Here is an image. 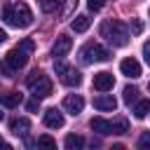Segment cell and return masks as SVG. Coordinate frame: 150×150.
I'll return each instance as SVG.
<instances>
[{
  "label": "cell",
  "instance_id": "cell-28",
  "mask_svg": "<svg viewBox=\"0 0 150 150\" xmlns=\"http://www.w3.org/2000/svg\"><path fill=\"white\" fill-rule=\"evenodd\" d=\"M26 108H28L30 112H35V110L40 108V98H35V101H28V103H26Z\"/></svg>",
  "mask_w": 150,
  "mask_h": 150
},
{
  "label": "cell",
  "instance_id": "cell-26",
  "mask_svg": "<svg viewBox=\"0 0 150 150\" xmlns=\"http://www.w3.org/2000/svg\"><path fill=\"white\" fill-rule=\"evenodd\" d=\"M66 68H68V63H66V61H61V59H56V61H54V70H56V75H63V73H66Z\"/></svg>",
  "mask_w": 150,
  "mask_h": 150
},
{
  "label": "cell",
  "instance_id": "cell-20",
  "mask_svg": "<svg viewBox=\"0 0 150 150\" xmlns=\"http://www.w3.org/2000/svg\"><path fill=\"white\" fill-rule=\"evenodd\" d=\"M138 101V89L136 87H124V103H136Z\"/></svg>",
  "mask_w": 150,
  "mask_h": 150
},
{
  "label": "cell",
  "instance_id": "cell-14",
  "mask_svg": "<svg viewBox=\"0 0 150 150\" xmlns=\"http://www.w3.org/2000/svg\"><path fill=\"white\" fill-rule=\"evenodd\" d=\"M61 77V82L66 84V87H77L80 82H82V75H80V70H75V68H66V73L63 75H59Z\"/></svg>",
  "mask_w": 150,
  "mask_h": 150
},
{
  "label": "cell",
  "instance_id": "cell-19",
  "mask_svg": "<svg viewBox=\"0 0 150 150\" xmlns=\"http://www.w3.org/2000/svg\"><path fill=\"white\" fill-rule=\"evenodd\" d=\"M150 112V101L148 98H143V101H136V108H134V115L138 117V120H143L145 115Z\"/></svg>",
  "mask_w": 150,
  "mask_h": 150
},
{
  "label": "cell",
  "instance_id": "cell-3",
  "mask_svg": "<svg viewBox=\"0 0 150 150\" xmlns=\"http://www.w3.org/2000/svg\"><path fill=\"white\" fill-rule=\"evenodd\" d=\"M26 87L33 91L35 98H45L52 94V80L42 73V70H33L28 77H26Z\"/></svg>",
  "mask_w": 150,
  "mask_h": 150
},
{
  "label": "cell",
  "instance_id": "cell-31",
  "mask_svg": "<svg viewBox=\"0 0 150 150\" xmlns=\"http://www.w3.org/2000/svg\"><path fill=\"white\" fill-rule=\"evenodd\" d=\"M0 148H5V150H9V145H7V143H5L2 138H0Z\"/></svg>",
  "mask_w": 150,
  "mask_h": 150
},
{
  "label": "cell",
  "instance_id": "cell-33",
  "mask_svg": "<svg viewBox=\"0 0 150 150\" xmlns=\"http://www.w3.org/2000/svg\"><path fill=\"white\" fill-rule=\"evenodd\" d=\"M148 91H150V84H148Z\"/></svg>",
  "mask_w": 150,
  "mask_h": 150
},
{
  "label": "cell",
  "instance_id": "cell-6",
  "mask_svg": "<svg viewBox=\"0 0 150 150\" xmlns=\"http://www.w3.org/2000/svg\"><path fill=\"white\" fill-rule=\"evenodd\" d=\"M70 49H73V38L66 35V33H61V35L56 38L54 47H52V56H54V59H63Z\"/></svg>",
  "mask_w": 150,
  "mask_h": 150
},
{
  "label": "cell",
  "instance_id": "cell-11",
  "mask_svg": "<svg viewBox=\"0 0 150 150\" xmlns=\"http://www.w3.org/2000/svg\"><path fill=\"white\" fill-rule=\"evenodd\" d=\"M42 120H45V124H47L49 129H61V127H63V115H61V110H56V108H47Z\"/></svg>",
  "mask_w": 150,
  "mask_h": 150
},
{
  "label": "cell",
  "instance_id": "cell-16",
  "mask_svg": "<svg viewBox=\"0 0 150 150\" xmlns=\"http://www.w3.org/2000/svg\"><path fill=\"white\" fill-rule=\"evenodd\" d=\"M63 145H66L68 150H80V148L84 145V138H82L80 134H68L66 141H63Z\"/></svg>",
  "mask_w": 150,
  "mask_h": 150
},
{
  "label": "cell",
  "instance_id": "cell-12",
  "mask_svg": "<svg viewBox=\"0 0 150 150\" xmlns=\"http://www.w3.org/2000/svg\"><path fill=\"white\" fill-rule=\"evenodd\" d=\"M9 131H12L14 136H26V134L30 131V120H28V117H14V120L9 122Z\"/></svg>",
  "mask_w": 150,
  "mask_h": 150
},
{
  "label": "cell",
  "instance_id": "cell-32",
  "mask_svg": "<svg viewBox=\"0 0 150 150\" xmlns=\"http://www.w3.org/2000/svg\"><path fill=\"white\" fill-rule=\"evenodd\" d=\"M0 120H2V112H0Z\"/></svg>",
  "mask_w": 150,
  "mask_h": 150
},
{
  "label": "cell",
  "instance_id": "cell-22",
  "mask_svg": "<svg viewBox=\"0 0 150 150\" xmlns=\"http://www.w3.org/2000/svg\"><path fill=\"white\" fill-rule=\"evenodd\" d=\"M38 145H42V148H56V141L45 134V136H38Z\"/></svg>",
  "mask_w": 150,
  "mask_h": 150
},
{
  "label": "cell",
  "instance_id": "cell-2",
  "mask_svg": "<svg viewBox=\"0 0 150 150\" xmlns=\"http://www.w3.org/2000/svg\"><path fill=\"white\" fill-rule=\"evenodd\" d=\"M101 38H105L112 47H124L129 42V30L122 21H115V19H108L101 23Z\"/></svg>",
  "mask_w": 150,
  "mask_h": 150
},
{
  "label": "cell",
  "instance_id": "cell-17",
  "mask_svg": "<svg viewBox=\"0 0 150 150\" xmlns=\"http://www.w3.org/2000/svg\"><path fill=\"white\" fill-rule=\"evenodd\" d=\"M21 101H23V96H21L19 91H9V94L2 96V105H5V108H16Z\"/></svg>",
  "mask_w": 150,
  "mask_h": 150
},
{
  "label": "cell",
  "instance_id": "cell-5",
  "mask_svg": "<svg viewBox=\"0 0 150 150\" xmlns=\"http://www.w3.org/2000/svg\"><path fill=\"white\" fill-rule=\"evenodd\" d=\"M110 59V52L105 47H101L98 42H89L84 49H82V61L84 63H94V61H108Z\"/></svg>",
  "mask_w": 150,
  "mask_h": 150
},
{
  "label": "cell",
  "instance_id": "cell-8",
  "mask_svg": "<svg viewBox=\"0 0 150 150\" xmlns=\"http://www.w3.org/2000/svg\"><path fill=\"white\" fill-rule=\"evenodd\" d=\"M82 108H84V98H82V96H77V94H68V96L63 98V110L70 112V115H80Z\"/></svg>",
  "mask_w": 150,
  "mask_h": 150
},
{
  "label": "cell",
  "instance_id": "cell-25",
  "mask_svg": "<svg viewBox=\"0 0 150 150\" xmlns=\"http://www.w3.org/2000/svg\"><path fill=\"white\" fill-rule=\"evenodd\" d=\"M103 5H105V0H87L89 12H98V9H103Z\"/></svg>",
  "mask_w": 150,
  "mask_h": 150
},
{
  "label": "cell",
  "instance_id": "cell-24",
  "mask_svg": "<svg viewBox=\"0 0 150 150\" xmlns=\"http://www.w3.org/2000/svg\"><path fill=\"white\" fill-rule=\"evenodd\" d=\"M59 2H61V0H40V7H42L45 12H54Z\"/></svg>",
  "mask_w": 150,
  "mask_h": 150
},
{
  "label": "cell",
  "instance_id": "cell-30",
  "mask_svg": "<svg viewBox=\"0 0 150 150\" xmlns=\"http://www.w3.org/2000/svg\"><path fill=\"white\" fill-rule=\"evenodd\" d=\"M5 40H7V33H5V30H2V28H0V45H2V42H5Z\"/></svg>",
  "mask_w": 150,
  "mask_h": 150
},
{
  "label": "cell",
  "instance_id": "cell-13",
  "mask_svg": "<svg viewBox=\"0 0 150 150\" xmlns=\"http://www.w3.org/2000/svg\"><path fill=\"white\" fill-rule=\"evenodd\" d=\"M89 127H91V131H96V134H101V136L112 134V122H108V120H103V117H94V120L89 122Z\"/></svg>",
  "mask_w": 150,
  "mask_h": 150
},
{
  "label": "cell",
  "instance_id": "cell-4",
  "mask_svg": "<svg viewBox=\"0 0 150 150\" xmlns=\"http://www.w3.org/2000/svg\"><path fill=\"white\" fill-rule=\"evenodd\" d=\"M28 56H30V52H28L26 47L16 45V47H12V49L7 52V56H5V63H7L12 70H19V68H23V66L28 63Z\"/></svg>",
  "mask_w": 150,
  "mask_h": 150
},
{
  "label": "cell",
  "instance_id": "cell-29",
  "mask_svg": "<svg viewBox=\"0 0 150 150\" xmlns=\"http://www.w3.org/2000/svg\"><path fill=\"white\" fill-rule=\"evenodd\" d=\"M143 56H145V61H148V66H150V40L143 42Z\"/></svg>",
  "mask_w": 150,
  "mask_h": 150
},
{
  "label": "cell",
  "instance_id": "cell-10",
  "mask_svg": "<svg viewBox=\"0 0 150 150\" xmlns=\"http://www.w3.org/2000/svg\"><path fill=\"white\" fill-rule=\"evenodd\" d=\"M94 108L101 110V112H112V110L117 108V101H115V96H110V94H101V96L94 98Z\"/></svg>",
  "mask_w": 150,
  "mask_h": 150
},
{
  "label": "cell",
  "instance_id": "cell-18",
  "mask_svg": "<svg viewBox=\"0 0 150 150\" xmlns=\"http://www.w3.org/2000/svg\"><path fill=\"white\" fill-rule=\"evenodd\" d=\"M77 9V0H63V7L59 9V16L61 19H70Z\"/></svg>",
  "mask_w": 150,
  "mask_h": 150
},
{
  "label": "cell",
  "instance_id": "cell-7",
  "mask_svg": "<svg viewBox=\"0 0 150 150\" xmlns=\"http://www.w3.org/2000/svg\"><path fill=\"white\" fill-rule=\"evenodd\" d=\"M112 87H115V77H112V73L101 70V73L94 75V89H98V91H110Z\"/></svg>",
  "mask_w": 150,
  "mask_h": 150
},
{
  "label": "cell",
  "instance_id": "cell-15",
  "mask_svg": "<svg viewBox=\"0 0 150 150\" xmlns=\"http://www.w3.org/2000/svg\"><path fill=\"white\" fill-rule=\"evenodd\" d=\"M89 26H91V19H89L87 14H80V16H75V19H73V23H70V28H73L75 33H84Z\"/></svg>",
  "mask_w": 150,
  "mask_h": 150
},
{
  "label": "cell",
  "instance_id": "cell-27",
  "mask_svg": "<svg viewBox=\"0 0 150 150\" xmlns=\"http://www.w3.org/2000/svg\"><path fill=\"white\" fill-rule=\"evenodd\" d=\"M141 30H143V23H141L138 19H131V33H134V35H138Z\"/></svg>",
  "mask_w": 150,
  "mask_h": 150
},
{
  "label": "cell",
  "instance_id": "cell-21",
  "mask_svg": "<svg viewBox=\"0 0 150 150\" xmlns=\"http://www.w3.org/2000/svg\"><path fill=\"white\" fill-rule=\"evenodd\" d=\"M127 131H129V122L124 117H120V120L112 122V134H127Z\"/></svg>",
  "mask_w": 150,
  "mask_h": 150
},
{
  "label": "cell",
  "instance_id": "cell-1",
  "mask_svg": "<svg viewBox=\"0 0 150 150\" xmlns=\"http://www.w3.org/2000/svg\"><path fill=\"white\" fill-rule=\"evenodd\" d=\"M2 16L9 26H16V28H26L33 23V12L26 2H14V5H5L2 9Z\"/></svg>",
  "mask_w": 150,
  "mask_h": 150
},
{
  "label": "cell",
  "instance_id": "cell-23",
  "mask_svg": "<svg viewBox=\"0 0 150 150\" xmlns=\"http://www.w3.org/2000/svg\"><path fill=\"white\" fill-rule=\"evenodd\" d=\"M138 148H141V150H150V131H143V134H141Z\"/></svg>",
  "mask_w": 150,
  "mask_h": 150
},
{
  "label": "cell",
  "instance_id": "cell-9",
  "mask_svg": "<svg viewBox=\"0 0 150 150\" xmlns=\"http://www.w3.org/2000/svg\"><path fill=\"white\" fill-rule=\"evenodd\" d=\"M120 70H122V75H127V77H141V63L134 59V56H129V59H124L122 63H120Z\"/></svg>",
  "mask_w": 150,
  "mask_h": 150
}]
</instances>
